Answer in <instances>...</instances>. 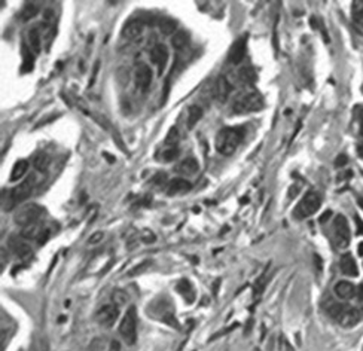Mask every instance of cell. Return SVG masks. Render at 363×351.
Listing matches in <instances>:
<instances>
[{
  "mask_svg": "<svg viewBox=\"0 0 363 351\" xmlns=\"http://www.w3.org/2000/svg\"><path fill=\"white\" fill-rule=\"evenodd\" d=\"M243 137L244 131L241 128H234V127L222 128L216 137V150L224 156H229L237 150Z\"/></svg>",
  "mask_w": 363,
  "mask_h": 351,
  "instance_id": "6da1fadb",
  "label": "cell"
},
{
  "mask_svg": "<svg viewBox=\"0 0 363 351\" xmlns=\"http://www.w3.org/2000/svg\"><path fill=\"white\" fill-rule=\"evenodd\" d=\"M263 107V99L260 92H258L253 86L246 89L244 92L234 100L232 103V113L234 115H246L252 112H259Z\"/></svg>",
  "mask_w": 363,
  "mask_h": 351,
  "instance_id": "7a4b0ae2",
  "label": "cell"
},
{
  "mask_svg": "<svg viewBox=\"0 0 363 351\" xmlns=\"http://www.w3.org/2000/svg\"><path fill=\"white\" fill-rule=\"evenodd\" d=\"M326 311L330 317H333L346 329H351L360 321V311L350 305H343L338 302H329L326 305Z\"/></svg>",
  "mask_w": 363,
  "mask_h": 351,
  "instance_id": "3957f363",
  "label": "cell"
},
{
  "mask_svg": "<svg viewBox=\"0 0 363 351\" xmlns=\"http://www.w3.org/2000/svg\"><path fill=\"white\" fill-rule=\"evenodd\" d=\"M148 313L151 317L158 318L161 321H164L165 324H170L173 327H179V321L174 318V311H173V305L170 303L168 299H161V301H154L149 303L148 307Z\"/></svg>",
  "mask_w": 363,
  "mask_h": 351,
  "instance_id": "277c9868",
  "label": "cell"
},
{
  "mask_svg": "<svg viewBox=\"0 0 363 351\" xmlns=\"http://www.w3.org/2000/svg\"><path fill=\"white\" fill-rule=\"evenodd\" d=\"M35 184H36V176L32 174V176H29L26 180H24L22 183H19L18 186H15V188L9 192V198H8V202L5 205L6 212H8V210H11V208H14L15 205H19L22 201H26L32 195Z\"/></svg>",
  "mask_w": 363,
  "mask_h": 351,
  "instance_id": "5b68a950",
  "label": "cell"
},
{
  "mask_svg": "<svg viewBox=\"0 0 363 351\" xmlns=\"http://www.w3.org/2000/svg\"><path fill=\"white\" fill-rule=\"evenodd\" d=\"M320 204H322V198L319 194L307 192L302 197V200L296 204V207L294 210V217L298 220H302V219L312 216L320 208Z\"/></svg>",
  "mask_w": 363,
  "mask_h": 351,
  "instance_id": "8992f818",
  "label": "cell"
},
{
  "mask_svg": "<svg viewBox=\"0 0 363 351\" xmlns=\"http://www.w3.org/2000/svg\"><path fill=\"white\" fill-rule=\"evenodd\" d=\"M43 215H45V208L40 207L39 204H26L18 208L14 219H15V223L26 228L35 223H39Z\"/></svg>",
  "mask_w": 363,
  "mask_h": 351,
  "instance_id": "52a82bcc",
  "label": "cell"
},
{
  "mask_svg": "<svg viewBox=\"0 0 363 351\" xmlns=\"http://www.w3.org/2000/svg\"><path fill=\"white\" fill-rule=\"evenodd\" d=\"M350 238H351V234H350V226H348L346 216L338 215L333 219V244H335V247L340 249V250L347 249L350 244Z\"/></svg>",
  "mask_w": 363,
  "mask_h": 351,
  "instance_id": "ba28073f",
  "label": "cell"
},
{
  "mask_svg": "<svg viewBox=\"0 0 363 351\" xmlns=\"http://www.w3.org/2000/svg\"><path fill=\"white\" fill-rule=\"evenodd\" d=\"M119 334L122 336V339L128 344L133 345L137 339V318H136V308L131 307L124 318L121 320L119 324Z\"/></svg>",
  "mask_w": 363,
  "mask_h": 351,
  "instance_id": "9c48e42d",
  "label": "cell"
},
{
  "mask_svg": "<svg viewBox=\"0 0 363 351\" xmlns=\"http://www.w3.org/2000/svg\"><path fill=\"white\" fill-rule=\"evenodd\" d=\"M119 316V307H116L115 303H107L103 305L99 311H97V321L104 327H112Z\"/></svg>",
  "mask_w": 363,
  "mask_h": 351,
  "instance_id": "30bf717a",
  "label": "cell"
},
{
  "mask_svg": "<svg viewBox=\"0 0 363 351\" xmlns=\"http://www.w3.org/2000/svg\"><path fill=\"white\" fill-rule=\"evenodd\" d=\"M246 51H247V34H243L231 46L228 61L231 64H240L241 61H243V58L246 57Z\"/></svg>",
  "mask_w": 363,
  "mask_h": 351,
  "instance_id": "8fae6325",
  "label": "cell"
},
{
  "mask_svg": "<svg viewBox=\"0 0 363 351\" xmlns=\"http://www.w3.org/2000/svg\"><path fill=\"white\" fill-rule=\"evenodd\" d=\"M151 60L158 67V73L161 76L164 73L167 63H168V50H167V46L162 45V43L155 45L154 48L151 50Z\"/></svg>",
  "mask_w": 363,
  "mask_h": 351,
  "instance_id": "7c38bea8",
  "label": "cell"
},
{
  "mask_svg": "<svg viewBox=\"0 0 363 351\" xmlns=\"http://www.w3.org/2000/svg\"><path fill=\"white\" fill-rule=\"evenodd\" d=\"M232 89H234V85L229 81V78L226 75H221L219 78H217V82H216V86H214L217 101H219V103H225L229 99Z\"/></svg>",
  "mask_w": 363,
  "mask_h": 351,
  "instance_id": "4fadbf2b",
  "label": "cell"
},
{
  "mask_svg": "<svg viewBox=\"0 0 363 351\" xmlns=\"http://www.w3.org/2000/svg\"><path fill=\"white\" fill-rule=\"evenodd\" d=\"M152 70L148 64H140L136 70V85L138 89L146 91L152 82Z\"/></svg>",
  "mask_w": 363,
  "mask_h": 351,
  "instance_id": "5bb4252c",
  "label": "cell"
},
{
  "mask_svg": "<svg viewBox=\"0 0 363 351\" xmlns=\"http://www.w3.org/2000/svg\"><path fill=\"white\" fill-rule=\"evenodd\" d=\"M198 170H200V164H198V161L193 158V156L185 158L179 164V166L174 168V171L177 174H180V176H193V174L198 173Z\"/></svg>",
  "mask_w": 363,
  "mask_h": 351,
  "instance_id": "9a60e30c",
  "label": "cell"
},
{
  "mask_svg": "<svg viewBox=\"0 0 363 351\" xmlns=\"http://www.w3.org/2000/svg\"><path fill=\"white\" fill-rule=\"evenodd\" d=\"M190 188H192V184L186 179L177 177V179H173V180L168 182L167 194L168 195H182V194H186L188 191H190Z\"/></svg>",
  "mask_w": 363,
  "mask_h": 351,
  "instance_id": "2e32d148",
  "label": "cell"
},
{
  "mask_svg": "<svg viewBox=\"0 0 363 351\" xmlns=\"http://www.w3.org/2000/svg\"><path fill=\"white\" fill-rule=\"evenodd\" d=\"M340 268H341V272L344 275H348V277H357L359 275V268H357V264H356L351 253H344L341 256Z\"/></svg>",
  "mask_w": 363,
  "mask_h": 351,
  "instance_id": "e0dca14e",
  "label": "cell"
},
{
  "mask_svg": "<svg viewBox=\"0 0 363 351\" xmlns=\"http://www.w3.org/2000/svg\"><path fill=\"white\" fill-rule=\"evenodd\" d=\"M335 295L343 299V301H347V299H351L357 295V289L354 287V284H351L350 282H338L335 284Z\"/></svg>",
  "mask_w": 363,
  "mask_h": 351,
  "instance_id": "ac0fdd59",
  "label": "cell"
},
{
  "mask_svg": "<svg viewBox=\"0 0 363 351\" xmlns=\"http://www.w3.org/2000/svg\"><path fill=\"white\" fill-rule=\"evenodd\" d=\"M143 33V22L137 18L130 19L122 29V36L127 39H136Z\"/></svg>",
  "mask_w": 363,
  "mask_h": 351,
  "instance_id": "d6986e66",
  "label": "cell"
},
{
  "mask_svg": "<svg viewBox=\"0 0 363 351\" xmlns=\"http://www.w3.org/2000/svg\"><path fill=\"white\" fill-rule=\"evenodd\" d=\"M9 247L12 249V251L18 256V257H27V256H30V253H32V247L26 243V241H22V240H18V238H15V237H12L11 240H9Z\"/></svg>",
  "mask_w": 363,
  "mask_h": 351,
  "instance_id": "ffe728a7",
  "label": "cell"
},
{
  "mask_svg": "<svg viewBox=\"0 0 363 351\" xmlns=\"http://www.w3.org/2000/svg\"><path fill=\"white\" fill-rule=\"evenodd\" d=\"M238 81L243 84V85H247V88H250L256 82V72H255V70L250 66L241 67L238 70Z\"/></svg>",
  "mask_w": 363,
  "mask_h": 351,
  "instance_id": "44dd1931",
  "label": "cell"
},
{
  "mask_svg": "<svg viewBox=\"0 0 363 351\" xmlns=\"http://www.w3.org/2000/svg\"><path fill=\"white\" fill-rule=\"evenodd\" d=\"M203 107L197 106V104H192L189 109H188V119H186V127L189 130H192L193 127H195L198 124V121L203 118Z\"/></svg>",
  "mask_w": 363,
  "mask_h": 351,
  "instance_id": "7402d4cb",
  "label": "cell"
},
{
  "mask_svg": "<svg viewBox=\"0 0 363 351\" xmlns=\"http://www.w3.org/2000/svg\"><path fill=\"white\" fill-rule=\"evenodd\" d=\"M351 18L354 26L363 30V0H357L351 5Z\"/></svg>",
  "mask_w": 363,
  "mask_h": 351,
  "instance_id": "603a6c76",
  "label": "cell"
},
{
  "mask_svg": "<svg viewBox=\"0 0 363 351\" xmlns=\"http://www.w3.org/2000/svg\"><path fill=\"white\" fill-rule=\"evenodd\" d=\"M176 290L186 299V302H193V299H195V292H193L190 283L188 282V280H180V282L177 283L176 286Z\"/></svg>",
  "mask_w": 363,
  "mask_h": 351,
  "instance_id": "cb8c5ba5",
  "label": "cell"
},
{
  "mask_svg": "<svg viewBox=\"0 0 363 351\" xmlns=\"http://www.w3.org/2000/svg\"><path fill=\"white\" fill-rule=\"evenodd\" d=\"M45 228H42L40 223H35V225H30V226H26L22 231H21V237L26 238V240H39L42 232H43Z\"/></svg>",
  "mask_w": 363,
  "mask_h": 351,
  "instance_id": "d4e9b609",
  "label": "cell"
},
{
  "mask_svg": "<svg viewBox=\"0 0 363 351\" xmlns=\"http://www.w3.org/2000/svg\"><path fill=\"white\" fill-rule=\"evenodd\" d=\"M27 170H29V161H26V159H19V161H17V162H15V166H14V168L11 170V180H12V182H17V180L22 179V176L27 173Z\"/></svg>",
  "mask_w": 363,
  "mask_h": 351,
  "instance_id": "484cf974",
  "label": "cell"
},
{
  "mask_svg": "<svg viewBox=\"0 0 363 351\" xmlns=\"http://www.w3.org/2000/svg\"><path fill=\"white\" fill-rule=\"evenodd\" d=\"M158 27H159V30H161V33L162 34H165V36H168V34H176V30H177V22L174 21V19H172V18H168V17H165V18H161L159 19V24H158Z\"/></svg>",
  "mask_w": 363,
  "mask_h": 351,
  "instance_id": "4316f807",
  "label": "cell"
},
{
  "mask_svg": "<svg viewBox=\"0 0 363 351\" xmlns=\"http://www.w3.org/2000/svg\"><path fill=\"white\" fill-rule=\"evenodd\" d=\"M22 67H21V70L24 73H27V72H32V68H33V66H35V57H33V54L27 50V46L26 45H22Z\"/></svg>",
  "mask_w": 363,
  "mask_h": 351,
  "instance_id": "83f0119b",
  "label": "cell"
},
{
  "mask_svg": "<svg viewBox=\"0 0 363 351\" xmlns=\"http://www.w3.org/2000/svg\"><path fill=\"white\" fill-rule=\"evenodd\" d=\"M179 156V146H164L159 152V158L162 162H172Z\"/></svg>",
  "mask_w": 363,
  "mask_h": 351,
  "instance_id": "f1b7e54d",
  "label": "cell"
},
{
  "mask_svg": "<svg viewBox=\"0 0 363 351\" xmlns=\"http://www.w3.org/2000/svg\"><path fill=\"white\" fill-rule=\"evenodd\" d=\"M29 43H30V48L35 54L40 52V30H39V27H35L29 32Z\"/></svg>",
  "mask_w": 363,
  "mask_h": 351,
  "instance_id": "f546056e",
  "label": "cell"
},
{
  "mask_svg": "<svg viewBox=\"0 0 363 351\" xmlns=\"http://www.w3.org/2000/svg\"><path fill=\"white\" fill-rule=\"evenodd\" d=\"M172 43H173V46L176 50H185L186 46H188V43H189V34L186 33V32H177L174 36H173V39H172Z\"/></svg>",
  "mask_w": 363,
  "mask_h": 351,
  "instance_id": "4dcf8cb0",
  "label": "cell"
},
{
  "mask_svg": "<svg viewBox=\"0 0 363 351\" xmlns=\"http://www.w3.org/2000/svg\"><path fill=\"white\" fill-rule=\"evenodd\" d=\"M37 12H39V8H37V5H35V3H26L24 5V8H22V11H21V19L22 21H30L32 18H35L36 15H37Z\"/></svg>",
  "mask_w": 363,
  "mask_h": 351,
  "instance_id": "1f68e13d",
  "label": "cell"
},
{
  "mask_svg": "<svg viewBox=\"0 0 363 351\" xmlns=\"http://www.w3.org/2000/svg\"><path fill=\"white\" fill-rule=\"evenodd\" d=\"M50 156H48L46 153H39L35 159H33V166L36 167V170L39 171H46L48 166H50Z\"/></svg>",
  "mask_w": 363,
  "mask_h": 351,
  "instance_id": "d6a6232c",
  "label": "cell"
},
{
  "mask_svg": "<svg viewBox=\"0 0 363 351\" xmlns=\"http://www.w3.org/2000/svg\"><path fill=\"white\" fill-rule=\"evenodd\" d=\"M179 130L176 127H173L170 131H168L167 134V138H165V146H179Z\"/></svg>",
  "mask_w": 363,
  "mask_h": 351,
  "instance_id": "836d02e7",
  "label": "cell"
},
{
  "mask_svg": "<svg viewBox=\"0 0 363 351\" xmlns=\"http://www.w3.org/2000/svg\"><path fill=\"white\" fill-rule=\"evenodd\" d=\"M112 301H113V303H115L116 307H122V305H125V303H127L128 296H127V293H125L124 290L118 289V290H115V292H113V295H112Z\"/></svg>",
  "mask_w": 363,
  "mask_h": 351,
  "instance_id": "e575fe53",
  "label": "cell"
},
{
  "mask_svg": "<svg viewBox=\"0 0 363 351\" xmlns=\"http://www.w3.org/2000/svg\"><path fill=\"white\" fill-rule=\"evenodd\" d=\"M149 261H146V262H143V264H140V265H137L136 268H133L131 271H128V277H134V275H138L140 272H143V271H146L148 269V267H149Z\"/></svg>",
  "mask_w": 363,
  "mask_h": 351,
  "instance_id": "d590c367",
  "label": "cell"
},
{
  "mask_svg": "<svg viewBox=\"0 0 363 351\" xmlns=\"http://www.w3.org/2000/svg\"><path fill=\"white\" fill-rule=\"evenodd\" d=\"M103 232H95V234H92V235L88 238V243L89 244H99L102 240H103Z\"/></svg>",
  "mask_w": 363,
  "mask_h": 351,
  "instance_id": "8d00e7d4",
  "label": "cell"
},
{
  "mask_svg": "<svg viewBox=\"0 0 363 351\" xmlns=\"http://www.w3.org/2000/svg\"><path fill=\"white\" fill-rule=\"evenodd\" d=\"M346 164H347V156L346 155H340L335 159V166L336 167H344Z\"/></svg>",
  "mask_w": 363,
  "mask_h": 351,
  "instance_id": "74e56055",
  "label": "cell"
},
{
  "mask_svg": "<svg viewBox=\"0 0 363 351\" xmlns=\"http://www.w3.org/2000/svg\"><path fill=\"white\" fill-rule=\"evenodd\" d=\"M354 222L357 225V234L359 235H363V220L359 216H354Z\"/></svg>",
  "mask_w": 363,
  "mask_h": 351,
  "instance_id": "f35d334b",
  "label": "cell"
},
{
  "mask_svg": "<svg viewBox=\"0 0 363 351\" xmlns=\"http://www.w3.org/2000/svg\"><path fill=\"white\" fill-rule=\"evenodd\" d=\"M298 192H299V186L294 184L292 188H290V191H289V198H294L295 195H298Z\"/></svg>",
  "mask_w": 363,
  "mask_h": 351,
  "instance_id": "ab89813d",
  "label": "cell"
},
{
  "mask_svg": "<svg viewBox=\"0 0 363 351\" xmlns=\"http://www.w3.org/2000/svg\"><path fill=\"white\" fill-rule=\"evenodd\" d=\"M110 351H121V350H119V344H118L116 341H112V344H110Z\"/></svg>",
  "mask_w": 363,
  "mask_h": 351,
  "instance_id": "60d3db41",
  "label": "cell"
},
{
  "mask_svg": "<svg viewBox=\"0 0 363 351\" xmlns=\"http://www.w3.org/2000/svg\"><path fill=\"white\" fill-rule=\"evenodd\" d=\"M330 215H332V213H330V212H326V213H325V215H323V216H322V219H320V222H322V223H323V222H326V220H328V219H329V216H330Z\"/></svg>",
  "mask_w": 363,
  "mask_h": 351,
  "instance_id": "b9f144b4",
  "label": "cell"
},
{
  "mask_svg": "<svg viewBox=\"0 0 363 351\" xmlns=\"http://www.w3.org/2000/svg\"><path fill=\"white\" fill-rule=\"evenodd\" d=\"M357 153L363 158V143H360V145H359V148H357Z\"/></svg>",
  "mask_w": 363,
  "mask_h": 351,
  "instance_id": "7bdbcfd3",
  "label": "cell"
},
{
  "mask_svg": "<svg viewBox=\"0 0 363 351\" xmlns=\"http://www.w3.org/2000/svg\"><path fill=\"white\" fill-rule=\"evenodd\" d=\"M359 254H360V256H363V243H360V244H359Z\"/></svg>",
  "mask_w": 363,
  "mask_h": 351,
  "instance_id": "ee69618b",
  "label": "cell"
},
{
  "mask_svg": "<svg viewBox=\"0 0 363 351\" xmlns=\"http://www.w3.org/2000/svg\"><path fill=\"white\" fill-rule=\"evenodd\" d=\"M360 135H363V116H362V119H360Z\"/></svg>",
  "mask_w": 363,
  "mask_h": 351,
  "instance_id": "f6af8a7d",
  "label": "cell"
},
{
  "mask_svg": "<svg viewBox=\"0 0 363 351\" xmlns=\"http://www.w3.org/2000/svg\"><path fill=\"white\" fill-rule=\"evenodd\" d=\"M359 205L363 208V198H359Z\"/></svg>",
  "mask_w": 363,
  "mask_h": 351,
  "instance_id": "bcb514c9",
  "label": "cell"
},
{
  "mask_svg": "<svg viewBox=\"0 0 363 351\" xmlns=\"http://www.w3.org/2000/svg\"><path fill=\"white\" fill-rule=\"evenodd\" d=\"M362 302H363V301H362Z\"/></svg>",
  "mask_w": 363,
  "mask_h": 351,
  "instance_id": "7dc6e473",
  "label": "cell"
}]
</instances>
